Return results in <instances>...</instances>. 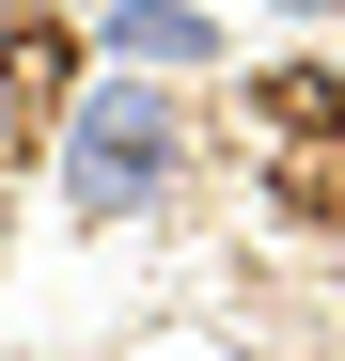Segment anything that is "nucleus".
<instances>
[{"instance_id": "3", "label": "nucleus", "mask_w": 345, "mask_h": 361, "mask_svg": "<svg viewBox=\"0 0 345 361\" xmlns=\"http://www.w3.org/2000/svg\"><path fill=\"white\" fill-rule=\"evenodd\" d=\"M299 16H345V0H299Z\"/></svg>"}, {"instance_id": "2", "label": "nucleus", "mask_w": 345, "mask_h": 361, "mask_svg": "<svg viewBox=\"0 0 345 361\" xmlns=\"http://www.w3.org/2000/svg\"><path fill=\"white\" fill-rule=\"evenodd\" d=\"M94 47H126V63H220V16H189V0H94Z\"/></svg>"}, {"instance_id": "1", "label": "nucleus", "mask_w": 345, "mask_h": 361, "mask_svg": "<svg viewBox=\"0 0 345 361\" xmlns=\"http://www.w3.org/2000/svg\"><path fill=\"white\" fill-rule=\"evenodd\" d=\"M172 173H189V94H157V79H94L79 126H63V204H79V220H142Z\"/></svg>"}]
</instances>
